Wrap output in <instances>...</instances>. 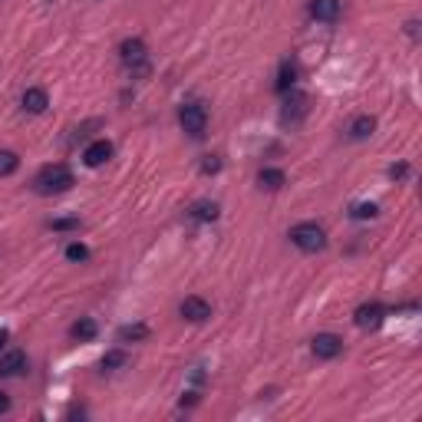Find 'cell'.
Here are the masks:
<instances>
[{
	"label": "cell",
	"mask_w": 422,
	"mask_h": 422,
	"mask_svg": "<svg viewBox=\"0 0 422 422\" xmlns=\"http://www.w3.org/2000/svg\"><path fill=\"white\" fill-rule=\"evenodd\" d=\"M73 188V172L66 169V165H43L33 178V192L37 195H63V192H70Z\"/></svg>",
	"instance_id": "6da1fadb"
},
{
	"label": "cell",
	"mask_w": 422,
	"mask_h": 422,
	"mask_svg": "<svg viewBox=\"0 0 422 422\" xmlns=\"http://www.w3.org/2000/svg\"><path fill=\"white\" fill-rule=\"evenodd\" d=\"M290 241H294L300 251L313 254V251H323V248H327V231H323L320 224L304 221V224H294V228H290Z\"/></svg>",
	"instance_id": "7a4b0ae2"
},
{
	"label": "cell",
	"mask_w": 422,
	"mask_h": 422,
	"mask_svg": "<svg viewBox=\"0 0 422 422\" xmlns=\"http://www.w3.org/2000/svg\"><path fill=\"white\" fill-rule=\"evenodd\" d=\"M119 60H123V66L132 76H146V73H149V50H146V43H142V40H125L123 47H119Z\"/></svg>",
	"instance_id": "3957f363"
},
{
	"label": "cell",
	"mask_w": 422,
	"mask_h": 422,
	"mask_svg": "<svg viewBox=\"0 0 422 422\" xmlns=\"http://www.w3.org/2000/svg\"><path fill=\"white\" fill-rule=\"evenodd\" d=\"M178 123H182V129H185L192 139H201L208 132V109H205L201 102H188V106H182V112H178Z\"/></svg>",
	"instance_id": "277c9868"
},
{
	"label": "cell",
	"mask_w": 422,
	"mask_h": 422,
	"mask_svg": "<svg viewBox=\"0 0 422 422\" xmlns=\"http://www.w3.org/2000/svg\"><path fill=\"white\" fill-rule=\"evenodd\" d=\"M353 320H357L360 330H376V327H383V320H386V307L376 304V300H373V304H363V307H357Z\"/></svg>",
	"instance_id": "5b68a950"
},
{
	"label": "cell",
	"mask_w": 422,
	"mask_h": 422,
	"mask_svg": "<svg viewBox=\"0 0 422 422\" xmlns=\"http://www.w3.org/2000/svg\"><path fill=\"white\" fill-rule=\"evenodd\" d=\"M311 347H313V357L317 360H334V357H340V350H343V340L336 334H317Z\"/></svg>",
	"instance_id": "8992f818"
},
{
	"label": "cell",
	"mask_w": 422,
	"mask_h": 422,
	"mask_svg": "<svg viewBox=\"0 0 422 422\" xmlns=\"http://www.w3.org/2000/svg\"><path fill=\"white\" fill-rule=\"evenodd\" d=\"M178 313L192 323H205L211 317V304L208 300H201V297H185L182 300V307H178Z\"/></svg>",
	"instance_id": "52a82bcc"
},
{
	"label": "cell",
	"mask_w": 422,
	"mask_h": 422,
	"mask_svg": "<svg viewBox=\"0 0 422 422\" xmlns=\"http://www.w3.org/2000/svg\"><path fill=\"white\" fill-rule=\"evenodd\" d=\"M304 116H307V96H304V93H290V96L284 100V112H281V119L290 123V125H297Z\"/></svg>",
	"instance_id": "ba28073f"
},
{
	"label": "cell",
	"mask_w": 422,
	"mask_h": 422,
	"mask_svg": "<svg viewBox=\"0 0 422 422\" xmlns=\"http://www.w3.org/2000/svg\"><path fill=\"white\" fill-rule=\"evenodd\" d=\"M112 159V142L109 139H96V142H89L86 152H83V162H86L89 169H96V165H102V162Z\"/></svg>",
	"instance_id": "9c48e42d"
},
{
	"label": "cell",
	"mask_w": 422,
	"mask_h": 422,
	"mask_svg": "<svg viewBox=\"0 0 422 422\" xmlns=\"http://www.w3.org/2000/svg\"><path fill=\"white\" fill-rule=\"evenodd\" d=\"M26 370V353L24 350H7L0 357V376H20Z\"/></svg>",
	"instance_id": "30bf717a"
},
{
	"label": "cell",
	"mask_w": 422,
	"mask_h": 422,
	"mask_svg": "<svg viewBox=\"0 0 422 422\" xmlns=\"http://www.w3.org/2000/svg\"><path fill=\"white\" fill-rule=\"evenodd\" d=\"M311 17L323 20V24H334L340 17V0H311Z\"/></svg>",
	"instance_id": "8fae6325"
},
{
	"label": "cell",
	"mask_w": 422,
	"mask_h": 422,
	"mask_svg": "<svg viewBox=\"0 0 422 422\" xmlns=\"http://www.w3.org/2000/svg\"><path fill=\"white\" fill-rule=\"evenodd\" d=\"M373 132H376V119H373V116H357V119L347 125V136L353 139V142H363V139H370Z\"/></svg>",
	"instance_id": "7c38bea8"
},
{
	"label": "cell",
	"mask_w": 422,
	"mask_h": 422,
	"mask_svg": "<svg viewBox=\"0 0 422 422\" xmlns=\"http://www.w3.org/2000/svg\"><path fill=\"white\" fill-rule=\"evenodd\" d=\"M47 106H50V100H47V93L43 89H26L24 93V109L33 112V116H40V112H47Z\"/></svg>",
	"instance_id": "4fadbf2b"
},
{
	"label": "cell",
	"mask_w": 422,
	"mask_h": 422,
	"mask_svg": "<svg viewBox=\"0 0 422 422\" xmlns=\"http://www.w3.org/2000/svg\"><path fill=\"white\" fill-rule=\"evenodd\" d=\"M294 79H297V66H294V63H284L281 73H277L274 89H277V93H287V89H294Z\"/></svg>",
	"instance_id": "5bb4252c"
},
{
	"label": "cell",
	"mask_w": 422,
	"mask_h": 422,
	"mask_svg": "<svg viewBox=\"0 0 422 422\" xmlns=\"http://www.w3.org/2000/svg\"><path fill=\"white\" fill-rule=\"evenodd\" d=\"M192 218H198V221H214V218H218V205H214V201H195V205H192Z\"/></svg>",
	"instance_id": "9a60e30c"
},
{
	"label": "cell",
	"mask_w": 422,
	"mask_h": 422,
	"mask_svg": "<svg viewBox=\"0 0 422 422\" xmlns=\"http://www.w3.org/2000/svg\"><path fill=\"white\" fill-rule=\"evenodd\" d=\"M258 182H261L264 188H281L287 182V175L281 172V169H261V175H258Z\"/></svg>",
	"instance_id": "2e32d148"
},
{
	"label": "cell",
	"mask_w": 422,
	"mask_h": 422,
	"mask_svg": "<svg viewBox=\"0 0 422 422\" xmlns=\"http://www.w3.org/2000/svg\"><path fill=\"white\" fill-rule=\"evenodd\" d=\"M17 165H20L17 152L0 149V178H3V175H13V172H17Z\"/></svg>",
	"instance_id": "e0dca14e"
},
{
	"label": "cell",
	"mask_w": 422,
	"mask_h": 422,
	"mask_svg": "<svg viewBox=\"0 0 422 422\" xmlns=\"http://www.w3.org/2000/svg\"><path fill=\"white\" fill-rule=\"evenodd\" d=\"M96 334H100V327H96L93 320H79V323H73V336H76V340H83V343H86V340H93Z\"/></svg>",
	"instance_id": "ac0fdd59"
},
{
	"label": "cell",
	"mask_w": 422,
	"mask_h": 422,
	"mask_svg": "<svg viewBox=\"0 0 422 422\" xmlns=\"http://www.w3.org/2000/svg\"><path fill=\"white\" fill-rule=\"evenodd\" d=\"M146 336H149V327L146 323H129V327L119 330V340H146Z\"/></svg>",
	"instance_id": "d6986e66"
},
{
	"label": "cell",
	"mask_w": 422,
	"mask_h": 422,
	"mask_svg": "<svg viewBox=\"0 0 422 422\" xmlns=\"http://www.w3.org/2000/svg\"><path fill=\"white\" fill-rule=\"evenodd\" d=\"M125 363H129V357H125L123 350H109V353L102 357V370H123Z\"/></svg>",
	"instance_id": "ffe728a7"
},
{
	"label": "cell",
	"mask_w": 422,
	"mask_h": 422,
	"mask_svg": "<svg viewBox=\"0 0 422 422\" xmlns=\"http://www.w3.org/2000/svg\"><path fill=\"white\" fill-rule=\"evenodd\" d=\"M86 258H89V248H86V244H79V241L66 244V261H86Z\"/></svg>",
	"instance_id": "44dd1931"
},
{
	"label": "cell",
	"mask_w": 422,
	"mask_h": 422,
	"mask_svg": "<svg viewBox=\"0 0 422 422\" xmlns=\"http://www.w3.org/2000/svg\"><path fill=\"white\" fill-rule=\"evenodd\" d=\"M350 214H353V218H376V214H380V208H376V205H353V211H350Z\"/></svg>",
	"instance_id": "7402d4cb"
},
{
	"label": "cell",
	"mask_w": 422,
	"mask_h": 422,
	"mask_svg": "<svg viewBox=\"0 0 422 422\" xmlns=\"http://www.w3.org/2000/svg\"><path fill=\"white\" fill-rule=\"evenodd\" d=\"M53 231H76L79 228V218H56V221H50Z\"/></svg>",
	"instance_id": "603a6c76"
},
{
	"label": "cell",
	"mask_w": 422,
	"mask_h": 422,
	"mask_svg": "<svg viewBox=\"0 0 422 422\" xmlns=\"http://www.w3.org/2000/svg\"><path fill=\"white\" fill-rule=\"evenodd\" d=\"M218 169H221V159H218V155H205V162H201V172H205V175H214Z\"/></svg>",
	"instance_id": "cb8c5ba5"
},
{
	"label": "cell",
	"mask_w": 422,
	"mask_h": 422,
	"mask_svg": "<svg viewBox=\"0 0 422 422\" xmlns=\"http://www.w3.org/2000/svg\"><path fill=\"white\" fill-rule=\"evenodd\" d=\"M406 172H409L406 165H393V169H389V178H406Z\"/></svg>",
	"instance_id": "d4e9b609"
},
{
	"label": "cell",
	"mask_w": 422,
	"mask_h": 422,
	"mask_svg": "<svg viewBox=\"0 0 422 422\" xmlns=\"http://www.w3.org/2000/svg\"><path fill=\"white\" fill-rule=\"evenodd\" d=\"M406 30H409V37H419V20H409V24H406Z\"/></svg>",
	"instance_id": "484cf974"
},
{
	"label": "cell",
	"mask_w": 422,
	"mask_h": 422,
	"mask_svg": "<svg viewBox=\"0 0 422 422\" xmlns=\"http://www.w3.org/2000/svg\"><path fill=\"white\" fill-rule=\"evenodd\" d=\"M7 409H10V399H7V396H3V393H0V416H3V412H7Z\"/></svg>",
	"instance_id": "4316f807"
}]
</instances>
